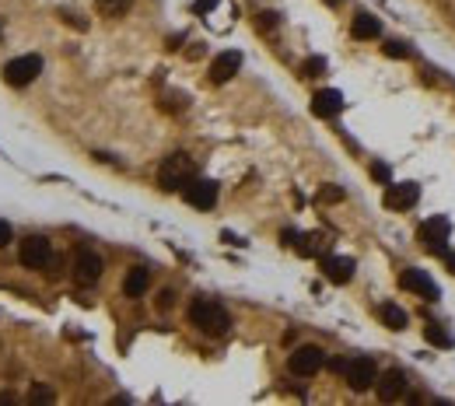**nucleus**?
I'll use <instances>...</instances> for the list:
<instances>
[{"instance_id": "nucleus-1", "label": "nucleus", "mask_w": 455, "mask_h": 406, "mask_svg": "<svg viewBox=\"0 0 455 406\" xmlns=\"http://www.w3.org/2000/svg\"><path fill=\"white\" fill-rule=\"evenodd\" d=\"M189 319H193V326H196L200 333H207V336H224L228 326H231L228 312H224L217 302H207V298H200V302L189 304Z\"/></svg>"}, {"instance_id": "nucleus-2", "label": "nucleus", "mask_w": 455, "mask_h": 406, "mask_svg": "<svg viewBox=\"0 0 455 406\" xmlns=\"http://www.w3.org/2000/svg\"><path fill=\"white\" fill-rule=\"evenodd\" d=\"M193 176H196V172H193V158H189V154H172V158H165V165H162V172H158V183H162V190L176 193Z\"/></svg>"}, {"instance_id": "nucleus-3", "label": "nucleus", "mask_w": 455, "mask_h": 406, "mask_svg": "<svg viewBox=\"0 0 455 406\" xmlns=\"http://www.w3.org/2000/svg\"><path fill=\"white\" fill-rule=\"evenodd\" d=\"M18 259H21V266H28V270H46V266L53 263V245H49V238H46V235H28V238L21 242V249H18Z\"/></svg>"}, {"instance_id": "nucleus-4", "label": "nucleus", "mask_w": 455, "mask_h": 406, "mask_svg": "<svg viewBox=\"0 0 455 406\" xmlns=\"http://www.w3.org/2000/svg\"><path fill=\"white\" fill-rule=\"evenodd\" d=\"M39 74H42V56H35V53H25V56H18V60H11V63L4 67V81L14 85V88L32 85Z\"/></svg>"}, {"instance_id": "nucleus-5", "label": "nucleus", "mask_w": 455, "mask_h": 406, "mask_svg": "<svg viewBox=\"0 0 455 406\" xmlns=\"http://www.w3.org/2000/svg\"><path fill=\"white\" fill-rule=\"evenodd\" d=\"M182 200L189 203V207H196V210H210V207L217 203V183L193 176V179L182 186Z\"/></svg>"}, {"instance_id": "nucleus-6", "label": "nucleus", "mask_w": 455, "mask_h": 406, "mask_svg": "<svg viewBox=\"0 0 455 406\" xmlns=\"http://www.w3.org/2000/svg\"><path fill=\"white\" fill-rule=\"evenodd\" d=\"M449 235H452V224H449V217H431V221H424L420 224V242H424V249L427 252H445V242H449Z\"/></svg>"}, {"instance_id": "nucleus-7", "label": "nucleus", "mask_w": 455, "mask_h": 406, "mask_svg": "<svg viewBox=\"0 0 455 406\" xmlns=\"http://www.w3.org/2000/svg\"><path fill=\"white\" fill-rule=\"evenodd\" d=\"M347 386L354 389V393H364V389H371L375 386V379H378V368H375V361L371 357H354V361H347Z\"/></svg>"}, {"instance_id": "nucleus-8", "label": "nucleus", "mask_w": 455, "mask_h": 406, "mask_svg": "<svg viewBox=\"0 0 455 406\" xmlns=\"http://www.w3.org/2000/svg\"><path fill=\"white\" fill-rule=\"evenodd\" d=\"M287 364H291V371H294V375H305V379H308V375H315V371L326 364V354H322L319 347L305 343V347H298V350L291 354V361H287Z\"/></svg>"}, {"instance_id": "nucleus-9", "label": "nucleus", "mask_w": 455, "mask_h": 406, "mask_svg": "<svg viewBox=\"0 0 455 406\" xmlns=\"http://www.w3.org/2000/svg\"><path fill=\"white\" fill-rule=\"evenodd\" d=\"M382 200H385L389 210H410L413 203L420 200V186L417 183H389Z\"/></svg>"}, {"instance_id": "nucleus-10", "label": "nucleus", "mask_w": 455, "mask_h": 406, "mask_svg": "<svg viewBox=\"0 0 455 406\" xmlns=\"http://www.w3.org/2000/svg\"><path fill=\"white\" fill-rule=\"evenodd\" d=\"M238 67H242V53H238V49H224V53H217L214 63H210V81H214V85H224V81H231V78L238 74Z\"/></svg>"}, {"instance_id": "nucleus-11", "label": "nucleus", "mask_w": 455, "mask_h": 406, "mask_svg": "<svg viewBox=\"0 0 455 406\" xmlns=\"http://www.w3.org/2000/svg\"><path fill=\"white\" fill-rule=\"evenodd\" d=\"M375 389H378V400H382V403H392V400H399V396H403V389H406V375H403L399 368H389L385 375H378V379H375Z\"/></svg>"}, {"instance_id": "nucleus-12", "label": "nucleus", "mask_w": 455, "mask_h": 406, "mask_svg": "<svg viewBox=\"0 0 455 406\" xmlns=\"http://www.w3.org/2000/svg\"><path fill=\"white\" fill-rule=\"evenodd\" d=\"M98 277H102V256L91 252V249L78 252V259H74V281L88 288V284H95Z\"/></svg>"}, {"instance_id": "nucleus-13", "label": "nucleus", "mask_w": 455, "mask_h": 406, "mask_svg": "<svg viewBox=\"0 0 455 406\" xmlns=\"http://www.w3.org/2000/svg\"><path fill=\"white\" fill-rule=\"evenodd\" d=\"M399 284H403L406 291L420 295L424 302H438V288H435V281H431L424 270H406V273L399 277Z\"/></svg>"}, {"instance_id": "nucleus-14", "label": "nucleus", "mask_w": 455, "mask_h": 406, "mask_svg": "<svg viewBox=\"0 0 455 406\" xmlns=\"http://www.w3.org/2000/svg\"><path fill=\"white\" fill-rule=\"evenodd\" d=\"M312 112H315L319 119H333V116H340V112H344V95H340V92H333V88L319 92V95L312 99Z\"/></svg>"}, {"instance_id": "nucleus-15", "label": "nucleus", "mask_w": 455, "mask_h": 406, "mask_svg": "<svg viewBox=\"0 0 455 406\" xmlns=\"http://www.w3.org/2000/svg\"><path fill=\"white\" fill-rule=\"evenodd\" d=\"M322 273H326L333 284H347V281L354 277V259H347V256H326V259H322Z\"/></svg>"}, {"instance_id": "nucleus-16", "label": "nucleus", "mask_w": 455, "mask_h": 406, "mask_svg": "<svg viewBox=\"0 0 455 406\" xmlns=\"http://www.w3.org/2000/svg\"><path fill=\"white\" fill-rule=\"evenodd\" d=\"M147 291V270L144 266H133L126 277H123V295L126 298H140Z\"/></svg>"}, {"instance_id": "nucleus-17", "label": "nucleus", "mask_w": 455, "mask_h": 406, "mask_svg": "<svg viewBox=\"0 0 455 406\" xmlns=\"http://www.w3.org/2000/svg\"><path fill=\"white\" fill-rule=\"evenodd\" d=\"M351 32H354V39H378L382 25H378V18H375V14H364V11H361V14L354 18Z\"/></svg>"}, {"instance_id": "nucleus-18", "label": "nucleus", "mask_w": 455, "mask_h": 406, "mask_svg": "<svg viewBox=\"0 0 455 406\" xmlns=\"http://www.w3.org/2000/svg\"><path fill=\"white\" fill-rule=\"evenodd\" d=\"M382 322H385V326H389V329H396V333H399V329H406V312H403V308H399V304H382Z\"/></svg>"}, {"instance_id": "nucleus-19", "label": "nucleus", "mask_w": 455, "mask_h": 406, "mask_svg": "<svg viewBox=\"0 0 455 406\" xmlns=\"http://www.w3.org/2000/svg\"><path fill=\"white\" fill-rule=\"evenodd\" d=\"M95 7H98V14H105V18H123V14L133 7V0H95Z\"/></svg>"}, {"instance_id": "nucleus-20", "label": "nucleus", "mask_w": 455, "mask_h": 406, "mask_svg": "<svg viewBox=\"0 0 455 406\" xmlns=\"http://www.w3.org/2000/svg\"><path fill=\"white\" fill-rule=\"evenodd\" d=\"M424 336H427V340H431L435 347H452V336H449V333H445V329H442L438 322H431V326L424 329Z\"/></svg>"}, {"instance_id": "nucleus-21", "label": "nucleus", "mask_w": 455, "mask_h": 406, "mask_svg": "<svg viewBox=\"0 0 455 406\" xmlns=\"http://www.w3.org/2000/svg\"><path fill=\"white\" fill-rule=\"evenodd\" d=\"M322 70H326V60H322V56H312V60H305V67H301L305 78H319Z\"/></svg>"}, {"instance_id": "nucleus-22", "label": "nucleus", "mask_w": 455, "mask_h": 406, "mask_svg": "<svg viewBox=\"0 0 455 406\" xmlns=\"http://www.w3.org/2000/svg\"><path fill=\"white\" fill-rule=\"evenodd\" d=\"M371 179H375V183H382V186H389V179H392V172H389V165H382V161H375V165H371Z\"/></svg>"}, {"instance_id": "nucleus-23", "label": "nucleus", "mask_w": 455, "mask_h": 406, "mask_svg": "<svg viewBox=\"0 0 455 406\" xmlns=\"http://www.w3.org/2000/svg\"><path fill=\"white\" fill-rule=\"evenodd\" d=\"M28 400H32V403H53V389H46V386H32Z\"/></svg>"}, {"instance_id": "nucleus-24", "label": "nucleus", "mask_w": 455, "mask_h": 406, "mask_svg": "<svg viewBox=\"0 0 455 406\" xmlns=\"http://www.w3.org/2000/svg\"><path fill=\"white\" fill-rule=\"evenodd\" d=\"M319 200H322V203L344 200V190H340V186H322V190H319Z\"/></svg>"}, {"instance_id": "nucleus-25", "label": "nucleus", "mask_w": 455, "mask_h": 406, "mask_svg": "<svg viewBox=\"0 0 455 406\" xmlns=\"http://www.w3.org/2000/svg\"><path fill=\"white\" fill-rule=\"evenodd\" d=\"M11 238H14V228H11V221H0V249H7V245H11Z\"/></svg>"}, {"instance_id": "nucleus-26", "label": "nucleus", "mask_w": 455, "mask_h": 406, "mask_svg": "<svg viewBox=\"0 0 455 406\" xmlns=\"http://www.w3.org/2000/svg\"><path fill=\"white\" fill-rule=\"evenodd\" d=\"M382 49H385L389 56H396V60H403V56H406V46H403V42H385Z\"/></svg>"}, {"instance_id": "nucleus-27", "label": "nucleus", "mask_w": 455, "mask_h": 406, "mask_svg": "<svg viewBox=\"0 0 455 406\" xmlns=\"http://www.w3.org/2000/svg\"><path fill=\"white\" fill-rule=\"evenodd\" d=\"M176 304V291H162L158 295V308H172Z\"/></svg>"}, {"instance_id": "nucleus-28", "label": "nucleus", "mask_w": 455, "mask_h": 406, "mask_svg": "<svg viewBox=\"0 0 455 406\" xmlns=\"http://www.w3.org/2000/svg\"><path fill=\"white\" fill-rule=\"evenodd\" d=\"M214 7H217V0H196V14H207Z\"/></svg>"}, {"instance_id": "nucleus-29", "label": "nucleus", "mask_w": 455, "mask_h": 406, "mask_svg": "<svg viewBox=\"0 0 455 406\" xmlns=\"http://www.w3.org/2000/svg\"><path fill=\"white\" fill-rule=\"evenodd\" d=\"M277 25V14H260V28H270Z\"/></svg>"}, {"instance_id": "nucleus-30", "label": "nucleus", "mask_w": 455, "mask_h": 406, "mask_svg": "<svg viewBox=\"0 0 455 406\" xmlns=\"http://www.w3.org/2000/svg\"><path fill=\"white\" fill-rule=\"evenodd\" d=\"M449 270L455 273V252H449Z\"/></svg>"}]
</instances>
